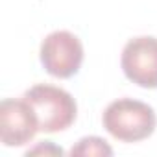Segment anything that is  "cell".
Returning a JSON list of instances; mask_svg holds the SVG:
<instances>
[{"label": "cell", "instance_id": "5b68a950", "mask_svg": "<svg viewBox=\"0 0 157 157\" xmlns=\"http://www.w3.org/2000/svg\"><path fill=\"white\" fill-rule=\"evenodd\" d=\"M39 131L35 111L24 98H4L0 104V140L8 148H19L33 140Z\"/></svg>", "mask_w": 157, "mask_h": 157}, {"label": "cell", "instance_id": "277c9868", "mask_svg": "<svg viewBox=\"0 0 157 157\" xmlns=\"http://www.w3.org/2000/svg\"><path fill=\"white\" fill-rule=\"evenodd\" d=\"M120 67L131 83L142 89H157V37L139 35L129 39L122 48Z\"/></svg>", "mask_w": 157, "mask_h": 157}, {"label": "cell", "instance_id": "52a82bcc", "mask_svg": "<svg viewBox=\"0 0 157 157\" xmlns=\"http://www.w3.org/2000/svg\"><path fill=\"white\" fill-rule=\"evenodd\" d=\"M37 153H44V155H63V150H61L59 146H56L54 142H50V140H43V142H39L35 148H30V150L26 151L28 157H30V155H37Z\"/></svg>", "mask_w": 157, "mask_h": 157}, {"label": "cell", "instance_id": "3957f363", "mask_svg": "<svg viewBox=\"0 0 157 157\" xmlns=\"http://www.w3.org/2000/svg\"><path fill=\"white\" fill-rule=\"evenodd\" d=\"M83 44L68 30H56L48 33L39 48V59L43 68L59 80L76 76L83 63Z\"/></svg>", "mask_w": 157, "mask_h": 157}, {"label": "cell", "instance_id": "7a4b0ae2", "mask_svg": "<svg viewBox=\"0 0 157 157\" xmlns=\"http://www.w3.org/2000/svg\"><path fill=\"white\" fill-rule=\"evenodd\" d=\"M22 98L32 105L39 120V131L59 133L68 129L78 115V105L74 96L56 85L37 83L30 87Z\"/></svg>", "mask_w": 157, "mask_h": 157}, {"label": "cell", "instance_id": "8992f818", "mask_svg": "<svg viewBox=\"0 0 157 157\" xmlns=\"http://www.w3.org/2000/svg\"><path fill=\"white\" fill-rule=\"evenodd\" d=\"M70 155H113V148L100 137H83L72 146Z\"/></svg>", "mask_w": 157, "mask_h": 157}, {"label": "cell", "instance_id": "6da1fadb", "mask_svg": "<svg viewBox=\"0 0 157 157\" xmlns=\"http://www.w3.org/2000/svg\"><path fill=\"white\" fill-rule=\"evenodd\" d=\"M102 124L113 139L131 144L153 135L157 128V115L151 105L140 100L118 98L105 107Z\"/></svg>", "mask_w": 157, "mask_h": 157}]
</instances>
